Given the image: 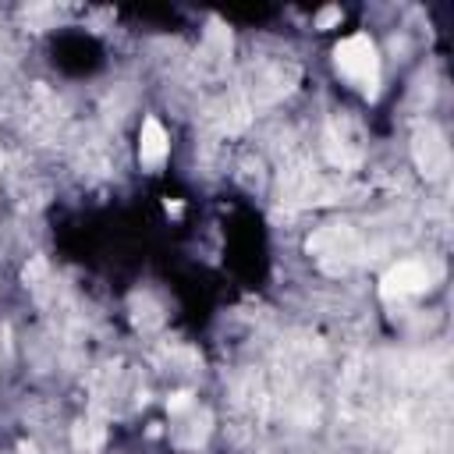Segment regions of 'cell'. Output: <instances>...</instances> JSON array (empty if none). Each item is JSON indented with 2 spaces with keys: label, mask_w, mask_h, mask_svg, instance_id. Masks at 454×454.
Returning <instances> with one entry per match:
<instances>
[{
  "label": "cell",
  "mask_w": 454,
  "mask_h": 454,
  "mask_svg": "<svg viewBox=\"0 0 454 454\" xmlns=\"http://www.w3.org/2000/svg\"><path fill=\"white\" fill-rule=\"evenodd\" d=\"M333 60H337V71L355 89H362L365 96H376V85H380V57H376V43L369 35H362V32L348 35L333 50Z\"/></svg>",
  "instance_id": "obj_1"
},
{
  "label": "cell",
  "mask_w": 454,
  "mask_h": 454,
  "mask_svg": "<svg viewBox=\"0 0 454 454\" xmlns=\"http://www.w3.org/2000/svg\"><path fill=\"white\" fill-rule=\"evenodd\" d=\"M309 255H316V262H323L326 270L344 273V270H351L355 262H362L365 245H362V238H358L351 227L330 223V227H319V231L309 238Z\"/></svg>",
  "instance_id": "obj_2"
},
{
  "label": "cell",
  "mask_w": 454,
  "mask_h": 454,
  "mask_svg": "<svg viewBox=\"0 0 454 454\" xmlns=\"http://www.w3.org/2000/svg\"><path fill=\"white\" fill-rule=\"evenodd\" d=\"M429 284H433V270L419 259H404V262H397L383 273V298L404 301V298H415V294L429 291Z\"/></svg>",
  "instance_id": "obj_3"
},
{
  "label": "cell",
  "mask_w": 454,
  "mask_h": 454,
  "mask_svg": "<svg viewBox=\"0 0 454 454\" xmlns=\"http://www.w3.org/2000/svg\"><path fill=\"white\" fill-rule=\"evenodd\" d=\"M411 153H415V163H419V170L426 177H443L447 167H450V145L440 135V128H433V124H426V128L415 131Z\"/></svg>",
  "instance_id": "obj_4"
},
{
  "label": "cell",
  "mask_w": 454,
  "mask_h": 454,
  "mask_svg": "<svg viewBox=\"0 0 454 454\" xmlns=\"http://www.w3.org/2000/svg\"><path fill=\"white\" fill-rule=\"evenodd\" d=\"M138 156H142L145 167H156V163H163V156H167V131L160 128L156 117H149V121L142 124V135H138Z\"/></svg>",
  "instance_id": "obj_5"
},
{
  "label": "cell",
  "mask_w": 454,
  "mask_h": 454,
  "mask_svg": "<svg viewBox=\"0 0 454 454\" xmlns=\"http://www.w3.org/2000/svg\"><path fill=\"white\" fill-rule=\"evenodd\" d=\"M177 415H184V419H181V426H174V440L184 443V447L202 443L206 433H209V415H206V411H195V408H184V411H177Z\"/></svg>",
  "instance_id": "obj_6"
},
{
  "label": "cell",
  "mask_w": 454,
  "mask_h": 454,
  "mask_svg": "<svg viewBox=\"0 0 454 454\" xmlns=\"http://www.w3.org/2000/svg\"><path fill=\"white\" fill-rule=\"evenodd\" d=\"M74 443H78L82 450H96V447L103 443V426H96V422H78V426H74Z\"/></svg>",
  "instance_id": "obj_7"
},
{
  "label": "cell",
  "mask_w": 454,
  "mask_h": 454,
  "mask_svg": "<svg viewBox=\"0 0 454 454\" xmlns=\"http://www.w3.org/2000/svg\"><path fill=\"white\" fill-rule=\"evenodd\" d=\"M167 404H170V411L177 415V411H184V408H192V394H184V390H181V394H174V397H170Z\"/></svg>",
  "instance_id": "obj_8"
},
{
  "label": "cell",
  "mask_w": 454,
  "mask_h": 454,
  "mask_svg": "<svg viewBox=\"0 0 454 454\" xmlns=\"http://www.w3.org/2000/svg\"><path fill=\"white\" fill-rule=\"evenodd\" d=\"M337 18H340V11H337V7H330V11H323V14H319V25H330V21H337Z\"/></svg>",
  "instance_id": "obj_9"
}]
</instances>
